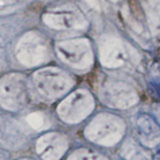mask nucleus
Masks as SVG:
<instances>
[{
    "label": "nucleus",
    "mask_w": 160,
    "mask_h": 160,
    "mask_svg": "<svg viewBox=\"0 0 160 160\" xmlns=\"http://www.w3.org/2000/svg\"><path fill=\"white\" fill-rule=\"evenodd\" d=\"M32 7H33V10L32 11H36V12H38V11H40V10L42 9V5L40 4V3H35V4H33L32 5Z\"/></svg>",
    "instance_id": "obj_1"
}]
</instances>
